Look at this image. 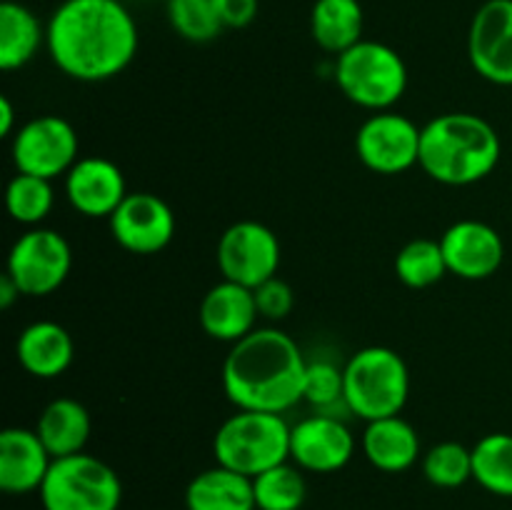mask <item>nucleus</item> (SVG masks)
<instances>
[{
    "mask_svg": "<svg viewBox=\"0 0 512 510\" xmlns=\"http://www.w3.org/2000/svg\"><path fill=\"white\" fill-rule=\"evenodd\" d=\"M45 50L78 83H105L133 63L140 35L120 0H63L45 23Z\"/></svg>",
    "mask_w": 512,
    "mask_h": 510,
    "instance_id": "f257e3e1",
    "label": "nucleus"
},
{
    "mask_svg": "<svg viewBox=\"0 0 512 510\" xmlns=\"http://www.w3.org/2000/svg\"><path fill=\"white\" fill-rule=\"evenodd\" d=\"M308 360L280 328H255L230 345L223 360V393L238 410L280 413L303 400Z\"/></svg>",
    "mask_w": 512,
    "mask_h": 510,
    "instance_id": "f03ea898",
    "label": "nucleus"
},
{
    "mask_svg": "<svg viewBox=\"0 0 512 510\" xmlns=\"http://www.w3.org/2000/svg\"><path fill=\"white\" fill-rule=\"evenodd\" d=\"M503 143L493 125L475 113H445L420 130L418 165L430 180L450 188L475 185L500 163Z\"/></svg>",
    "mask_w": 512,
    "mask_h": 510,
    "instance_id": "7ed1b4c3",
    "label": "nucleus"
},
{
    "mask_svg": "<svg viewBox=\"0 0 512 510\" xmlns=\"http://www.w3.org/2000/svg\"><path fill=\"white\" fill-rule=\"evenodd\" d=\"M345 405L365 423L403 413L410 398V370L403 355L385 345L360 348L343 365Z\"/></svg>",
    "mask_w": 512,
    "mask_h": 510,
    "instance_id": "20e7f679",
    "label": "nucleus"
},
{
    "mask_svg": "<svg viewBox=\"0 0 512 510\" xmlns=\"http://www.w3.org/2000/svg\"><path fill=\"white\" fill-rule=\"evenodd\" d=\"M290 428L280 413L238 410L215 430V463L255 478L290 460Z\"/></svg>",
    "mask_w": 512,
    "mask_h": 510,
    "instance_id": "39448f33",
    "label": "nucleus"
},
{
    "mask_svg": "<svg viewBox=\"0 0 512 510\" xmlns=\"http://www.w3.org/2000/svg\"><path fill=\"white\" fill-rule=\"evenodd\" d=\"M333 78L350 103L380 113L408 90V65L395 48L363 38L335 58Z\"/></svg>",
    "mask_w": 512,
    "mask_h": 510,
    "instance_id": "423d86ee",
    "label": "nucleus"
},
{
    "mask_svg": "<svg viewBox=\"0 0 512 510\" xmlns=\"http://www.w3.org/2000/svg\"><path fill=\"white\" fill-rule=\"evenodd\" d=\"M43 510H118L120 475L90 453L55 458L38 490Z\"/></svg>",
    "mask_w": 512,
    "mask_h": 510,
    "instance_id": "0eeeda50",
    "label": "nucleus"
},
{
    "mask_svg": "<svg viewBox=\"0 0 512 510\" xmlns=\"http://www.w3.org/2000/svg\"><path fill=\"white\" fill-rule=\"evenodd\" d=\"M73 268L70 243L53 228H30L8 253L5 273L28 298H45L68 280Z\"/></svg>",
    "mask_w": 512,
    "mask_h": 510,
    "instance_id": "6e6552de",
    "label": "nucleus"
},
{
    "mask_svg": "<svg viewBox=\"0 0 512 510\" xmlns=\"http://www.w3.org/2000/svg\"><path fill=\"white\" fill-rule=\"evenodd\" d=\"M78 133L60 115H38L20 125L10 143L18 173L55 180L78 163Z\"/></svg>",
    "mask_w": 512,
    "mask_h": 510,
    "instance_id": "1a4fd4ad",
    "label": "nucleus"
},
{
    "mask_svg": "<svg viewBox=\"0 0 512 510\" xmlns=\"http://www.w3.org/2000/svg\"><path fill=\"white\" fill-rule=\"evenodd\" d=\"M218 268L225 280L258 288L280 268V240L258 220H238L218 240Z\"/></svg>",
    "mask_w": 512,
    "mask_h": 510,
    "instance_id": "9d476101",
    "label": "nucleus"
},
{
    "mask_svg": "<svg viewBox=\"0 0 512 510\" xmlns=\"http://www.w3.org/2000/svg\"><path fill=\"white\" fill-rule=\"evenodd\" d=\"M420 130L395 110L373 113L355 133V155L378 175H400L418 165Z\"/></svg>",
    "mask_w": 512,
    "mask_h": 510,
    "instance_id": "9b49d317",
    "label": "nucleus"
},
{
    "mask_svg": "<svg viewBox=\"0 0 512 510\" xmlns=\"http://www.w3.org/2000/svg\"><path fill=\"white\" fill-rule=\"evenodd\" d=\"M468 58L493 85H512V0H485L468 30Z\"/></svg>",
    "mask_w": 512,
    "mask_h": 510,
    "instance_id": "f8f14e48",
    "label": "nucleus"
},
{
    "mask_svg": "<svg viewBox=\"0 0 512 510\" xmlns=\"http://www.w3.org/2000/svg\"><path fill=\"white\" fill-rule=\"evenodd\" d=\"M353 455L355 435L345 418L313 413L290 428V460L305 473H338Z\"/></svg>",
    "mask_w": 512,
    "mask_h": 510,
    "instance_id": "ddd939ff",
    "label": "nucleus"
},
{
    "mask_svg": "<svg viewBox=\"0 0 512 510\" xmlns=\"http://www.w3.org/2000/svg\"><path fill=\"white\" fill-rule=\"evenodd\" d=\"M110 235L133 255H155L168 248L175 235V215L160 195L128 193L108 218Z\"/></svg>",
    "mask_w": 512,
    "mask_h": 510,
    "instance_id": "4468645a",
    "label": "nucleus"
},
{
    "mask_svg": "<svg viewBox=\"0 0 512 510\" xmlns=\"http://www.w3.org/2000/svg\"><path fill=\"white\" fill-rule=\"evenodd\" d=\"M448 273L463 280H485L500 270L505 243L493 225L483 220H458L440 235Z\"/></svg>",
    "mask_w": 512,
    "mask_h": 510,
    "instance_id": "2eb2a0df",
    "label": "nucleus"
},
{
    "mask_svg": "<svg viewBox=\"0 0 512 510\" xmlns=\"http://www.w3.org/2000/svg\"><path fill=\"white\" fill-rule=\"evenodd\" d=\"M65 198L85 218H110L128 198L120 165L100 155H85L65 175Z\"/></svg>",
    "mask_w": 512,
    "mask_h": 510,
    "instance_id": "dca6fc26",
    "label": "nucleus"
},
{
    "mask_svg": "<svg viewBox=\"0 0 512 510\" xmlns=\"http://www.w3.org/2000/svg\"><path fill=\"white\" fill-rule=\"evenodd\" d=\"M200 328L220 343H238L258 328L255 290L233 280H220L200 300Z\"/></svg>",
    "mask_w": 512,
    "mask_h": 510,
    "instance_id": "f3484780",
    "label": "nucleus"
},
{
    "mask_svg": "<svg viewBox=\"0 0 512 510\" xmlns=\"http://www.w3.org/2000/svg\"><path fill=\"white\" fill-rule=\"evenodd\" d=\"M53 460L35 428H5L0 433V488L10 495L38 493Z\"/></svg>",
    "mask_w": 512,
    "mask_h": 510,
    "instance_id": "a211bd4d",
    "label": "nucleus"
},
{
    "mask_svg": "<svg viewBox=\"0 0 512 510\" xmlns=\"http://www.w3.org/2000/svg\"><path fill=\"white\" fill-rule=\"evenodd\" d=\"M20 368L40 380H53L70 368L75 355V343L68 330L55 320H35L15 343Z\"/></svg>",
    "mask_w": 512,
    "mask_h": 510,
    "instance_id": "6ab92c4d",
    "label": "nucleus"
},
{
    "mask_svg": "<svg viewBox=\"0 0 512 510\" xmlns=\"http://www.w3.org/2000/svg\"><path fill=\"white\" fill-rule=\"evenodd\" d=\"M360 448L380 473H405L420 460V435L403 415H390L365 423Z\"/></svg>",
    "mask_w": 512,
    "mask_h": 510,
    "instance_id": "aec40b11",
    "label": "nucleus"
},
{
    "mask_svg": "<svg viewBox=\"0 0 512 510\" xmlns=\"http://www.w3.org/2000/svg\"><path fill=\"white\" fill-rule=\"evenodd\" d=\"M35 433L53 458H65L83 453L93 433V423L88 408L80 400L55 398L40 413Z\"/></svg>",
    "mask_w": 512,
    "mask_h": 510,
    "instance_id": "412c9836",
    "label": "nucleus"
},
{
    "mask_svg": "<svg viewBox=\"0 0 512 510\" xmlns=\"http://www.w3.org/2000/svg\"><path fill=\"white\" fill-rule=\"evenodd\" d=\"M188 510H258L253 493V478L225 465L195 475L185 488Z\"/></svg>",
    "mask_w": 512,
    "mask_h": 510,
    "instance_id": "4be33fe9",
    "label": "nucleus"
},
{
    "mask_svg": "<svg viewBox=\"0 0 512 510\" xmlns=\"http://www.w3.org/2000/svg\"><path fill=\"white\" fill-rule=\"evenodd\" d=\"M48 30L38 15L23 3H0V68L20 70L40 53Z\"/></svg>",
    "mask_w": 512,
    "mask_h": 510,
    "instance_id": "5701e85b",
    "label": "nucleus"
},
{
    "mask_svg": "<svg viewBox=\"0 0 512 510\" xmlns=\"http://www.w3.org/2000/svg\"><path fill=\"white\" fill-rule=\"evenodd\" d=\"M365 13L360 0H315L310 10V35L315 45L338 58L363 40Z\"/></svg>",
    "mask_w": 512,
    "mask_h": 510,
    "instance_id": "b1692460",
    "label": "nucleus"
},
{
    "mask_svg": "<svg viewBox=\"0 0 512 510\" xmlns=\"http://www.w3.org/2000/svg\"><path fill=\"white\" fill-rule=\"evenodd\" d=\"M473 480L498 498H512L510 433H488L473 445Z\"/></svg>",
    "mask_w": 512,
    "mask_h": 510,
    "instance_id": "393cba45",
    "label": "nucleus"
},
{
    "mask_svg": "<svg viewBox=\"0 0 512 510\" xmlns=\"http://www.w3.org/2000/svg\"><path fill=\"white\" fill-rule=\"evenodd\" d=\"M253 493L258 510H300L308 500L305 470L293 460L268 468L253 478Z\"/></svg>",
    "mask_w": 512,
    "mask_h": 510,
    "instance_id": "a878e982",
    "label": "nucleus"
},
{
    "mask_svg": "<svg viewBox=\"0 0 512 510\" xmlns=\"http://www.w3.org/2000/svg\"><path fill=\"white\" fill-rule=\"evenodd\" d=\"M395 275L403 285L413 290L430 288L448 275L440 240L415 238L405 243L395 255Z\"/></svg>",
    "mask_w": 512,
    "mask_h": 510,
    "instance_id": "bb28decb",
    "label": "nucleus"
},
{
    "mask_svg": "<svg viewBox=\"0 0 512 510\" xmlns=\"http://www.w3.org/2000/svg\"><path fill=\"white\" fill-rule=\"evenodd\" d=\"M50 183L53 180L38 178V175H15L8 183V190H5V205H8L10 218L20 225L38 228L48 218L55 203L53 185Z\"/></svg>",
    "mask_w": 512,
    "mask_h": 510,
    "instance_id": "cd10ccee",
    "label": "nucleus"
},
{
    "mask_svg": "<svg viewBox=\"0 0 512 510\" xmlns=\"http://www.w3.org/2000/svg\"><path fill=\"white\" fill-rule=\"evenodd\" d=\"M423 475L435 488H463L468 480H473V448L458 440H443L433 445L423 455Z\"/></svg>",
    "mask_w": 512,
    "mask_h": 510,
    "instance_id": "c85d7f7f",
    "label": "nucleus"
},
{
    "mask_svg": "<svg viewBox=\"0 0 512 510\" xmlns=\"http://www.w3.org/2000/svg\"><path fill=\"white\" fill-rule=\"evenodd\" d=\"M303 400L313 405L315 413L338 415V418L350 415L348 405H345L343 368H338L333 360H313V363H308Z\"/></svg>",
    "mask_w": 512,
    "mask_h": 510,
    "instance_id": "c756f323",
    "label": "nucleus"
},
{
    "mask_svg": "<svg viewBox=\"0 0 512 510\" xmlns=\"http://www.w3.org/2000/svg\"><path fill=\"white\" fill-rule=\"evenodd\" d=\"M168 23L188 43H210L223 30L213 0H168Z\"/></svg>",
    "mask_w": 512,
    "mask_h": 510,
    "instance_id": "7c9ffc66",
    "label": "nucleus"
},
{
    "mask_svg": "<svg viewBox=\"0 0 512 510\" xmlns=\"http://www.w3.org/2000/svg\"><path fill=\"white\" fill-rule=\"evenodd\" d=\"M255 303H258L260 318L270 320V323L283 320L293 313V305H295L293 288H290L283 278L275 275V278L265 280L263 285L255 288Z\"/></svg>",
    "mask_w": 512,
    "mask_h": 510,
    "instance_id": "2f4dec72",
    "label": "nucleus"
},
{
    "mask_svg": "<svg viewBox=\"0 0 512 510\" xmlns=\"http://www.w3.org/2000/svg\"><path fill=\"white\" fill-rule=\"evenodd\" d=\"M218 18L223 28H248L255 18H258L260 0H213Z\"/></svg>",
    "mask_w": 512,
    "mask_h": 510,
    "instance_id": "473e14b6",
    "label": "nucleus"
},
{
    "mask_svg": "<svg viewBox=\"0 0 512 510\" xmlns=\"http://www.w3.org/2000/svg\"><path fill=\"white\" fill-rule=\"evenodd\" d=\"M0 135L3 138L15 135V105L8 95H0Z\"/></svg>",
    "mask_w": 512,
    "mask_h": 510,
    "instance_id": "72a5a7b5",
    "label": "nucleus"
},
{
    "mask_svg": "<svg viewBox=\"0 0 512 510\" xmlns=\"http://www.w3.org/2000/svg\"><path fill=\"white\" fill-rule=\"evenodd\" d=\"M20 295H23V293H20V288L15 285V280L10 278L8 273L0 275V308L8 310L10 305H13L15 300L20 298Z\"/></svg>",
    "mask_w": 512,
    "mask_h": 510,
    "instance_id": "f704fd0d",
    "label": "nucleus"
}]
</instances>
